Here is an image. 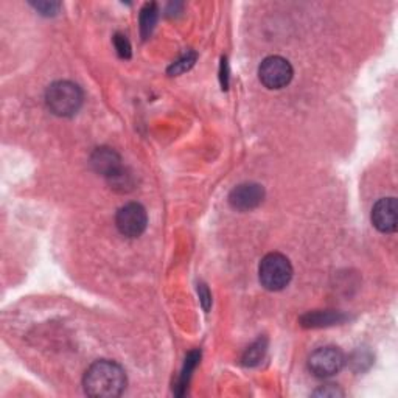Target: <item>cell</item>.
<instances>
[{"label":"cell","instance_id":"6da1fadb","mask_svg":"<svg viewBox=\"0 0 398 398\" xmlns=\"http://www.w3.org/2000/svg\"><path fill=\"white\" fill-rule=\"evenodd\" d=\"M83 386L90 397L114 398L126 389V374L117 363L100 360L86 370Z\"/></svg>","mask_w":398,"mask_h":398},{"label":"cell","instance_id":"7a4b0ae2","mask_svg":"<svg viewBox=\"0 0 398 398\" xmlns=\"http://www.w3.org/2000/svg\"><path fill=\"white\" fill-rule=\"evenodd\" d=\"M45 103L58 117L75 116L83 104V92L72 81H56L45 92Z\"/></svg>","mask_w":398,"mask_h":398},{"label":"cell","instance_id":"3957f363","mask_svg":"<svg viewBox=\"0 0 398 398\" xmlns=\"http://www.w3.org/2000/svg\"><path fill=\"white\" fill-rule=\"evenodd\" d=\"M260 283L268 291H282L287 288L293 278V266L287 257L282 254H268L258 268Z\"/></svg>","mask_w":398,"mask_h":398},{"label":"cell","instance_id":"277c9868","mask_svg":"<svg viewBox=\"0 0 398 398\" xmlns=\"http://www.w3.org/2000/svg\"><path fill=\"white\" fill-rule=\"evenodd\" d=\"M294 70L288 59L282 56H269L258 67V78L268 89H283L293 79Z\"/></svg>","mask_w":398,"mask_h":398},{"label":"cell","instance_id":"5b68a950","mask_svg":"<svg viewBox=\"0 0 398 398\" xmlns=\"http://www.w3.org/2000/svg\"><path fill=\"white\" fill-rule=\"evenodd\" d=\"M344 363H346V360H344L342 351L337 347L327 346L315 350L310 355L308 369L317 378H328L341 372Z\"/></svg>","mask_w":398,"mask_h":398},{"label":"cell","instance_id":"8992f818","mask_svg":"<svg viewBox=\"0 0 398 398\" xmlns=\"http://www.w3.org/2000/svg\"><path fill=\"white\" fill-rule=\"evenodd\" d=\"M117 229L122 235L128 238L141 237L148 224V215L143 205L137 202H129L117 212L116 216Z\"/></svg>","mask_w":398,"mask_h":398},{"label":"cell","instance_id":"52a82bcc","mask_svg":"<svg viewBox=\"0 0 398 398\" xmlns=\"http://www.w3.org/2000/svg\"><path fill=\"white\" fill-rule=\"evenodd\" d=\"M372 223L383 234H394L398 225V204L395 198H383L372 209Z\"/></svg>","mask_w":398,"mask_h":398},{"label":"cell","instance_id":"ba28073f","mask_svg":"<svg viewBox=\"0 0 398 398\" xmlns=\"http://www.w3.org/2000/svg\"><path fill=\"white\" fill-rule=\"evenodd\" d=\"M264 198V190L262 185L249 182V184H241L230 191L229 202L235 210L248 212L258 207L263 202Z\"/></svg>","mask_w":398,"mask_h":398},{"label":"cell","instance_id":"9c48e42d","mask_svg":"<svg viewBox=\"0 0 398 398\" xmlns=\"http://www.w3.org/2000/svg\"><path fill=\"white\" fill-rule=\"evenodd\" d=\"M92 167L109 179L122 170L120 157L109 148H98L92 156Z\"/></svg>","mask_w":398,"mask_h":398},{"label":"cell","instance_id":"30bf717a","mask_svg":"<svg viewBox=\"0 0 398 398\" xmlns=\"http://www.w3.org/2000/svg\"><path fill=\"white\" fill-rule=\"evenodd\" d=\"M346 317L337 311H313V313L305 315L301 322L303 327H327V325H335L342 322Z\"/></svg>","mask_w":398,"mask_h":398},{"label":"cell","instance_id":"8fae6325","mask_svg":"<svg viewBox=\"0 0 398 398\" xmlns=\"http://www.w3.org/2000/svg\"><path fill=\"white\" fill-rule=\"evenodd\" d=\"M157 13L159 11L156 3H147L143 6V10L141 13V29L143 38L151 35V31L157 22Z\"/></svg>","mask_w":398,"mask_h":398},{"label":"cell","instance_id":"7c38bea8","mask_svg":"<svg viewBox=\"0 0 398 398\" xmlns=\"http://www.w3.org/2000/svg\"><path fill=\"white\" fill-rule=\"evenodd\" d=\"M264 353H266V341L258 340L246 350V353L243 356V364L250 367L257 366V364L263 360Z\"/></svg>","mask_w":398,"mask_h":398},{"label":"cell","instance_id":"4fadbf2b","mask_svg":"<svg viewBox=\"0 0 398 398\" xmlns=\"http://www.w3.org/2000/svg\"><path fill=\"white\" fill-rule=\"evenodd\" d=\"M199 355L198 351H191V353L187 356V360H185V366H184V370H182V375H181V383H179V388H181L182 390L187 388V384H189V380H190V376H191V372H193L195 367H196V364L199 361Z\"/></svg>","mask_w":398,"mask_h":398},{"label":"cell","instance_id":"5bb4252c","mask_svg":"<svg viewBox=\"0 0 398 398\" xmlns=\"http://www.w3.org/2000/svg\"><path fill=\"white\" fill-rule=\"evenodd\" d=\"M196 61V55L195 53H187V55L182 56L179 61L171 64V67L168 69V74L171 75H177V74H184L185 70H189L191 65L195 64Z\"/></svg>","mask_w":398,"mask_h":398},{"label":"cell","instance_id":"9a60e30c","mask_svg":"<svg viewBox=\"0 0 398 398\" xmlns=\"http://www.w3.org/2000/svg\"><path fill=\"white\" fill-rule=\"evenodd\" d=\"M31 5L35 6L41 15H45V16L56 15L58 10L61 8V3H58V2H33Z\"/></svg>","mask_w":398,"mask_h":398},{"label":"cell","instance_id":"2e32d148","mask_svg":"<svg viewBox=\"0 0 398 398\" xmlns=\"http://www.w3.org/2000/svg\"><path fill=\"white\" fill-rule=\"evenodd\" d=\"M114 45H116V49L118 51V55H120L122 58H129L131 56V44H129L128 39H126V36L117 35L114 38Z\"/></svg>","mask_w":398,"mask_h":398},{"label":"cell","instance_id":"e0dca14e","mask_svg":"<svg viewBox=\"0 0 398 398\" xmlns=\"http://www.w3.org/2000/svg\"><path fill=\"white\" fill-rule=\"evenodd\" d=\"M315 395L316 397H337V395H344V392L337 389L335 384H325V386L316 390Z\"/></svg>","mask_w":398,"mask_h":398},{"label":"cell","instance_id":"ac0fdd59","mask_svg":"<svg viewBox=\"0 0 398 398\" xmlns=\"http://www.w3.org/2000/svg\"><path fill=\"white\" fill-rule=\"evenodd\" d=\"M198 293H199V301H201V303H202V308L207 311L209 308H210V303H212V296H210V293H209V289H207V287H205V285H199L198 287Z\"/></svg>","mask_w":398,"mask_h":398}]
</instances>
